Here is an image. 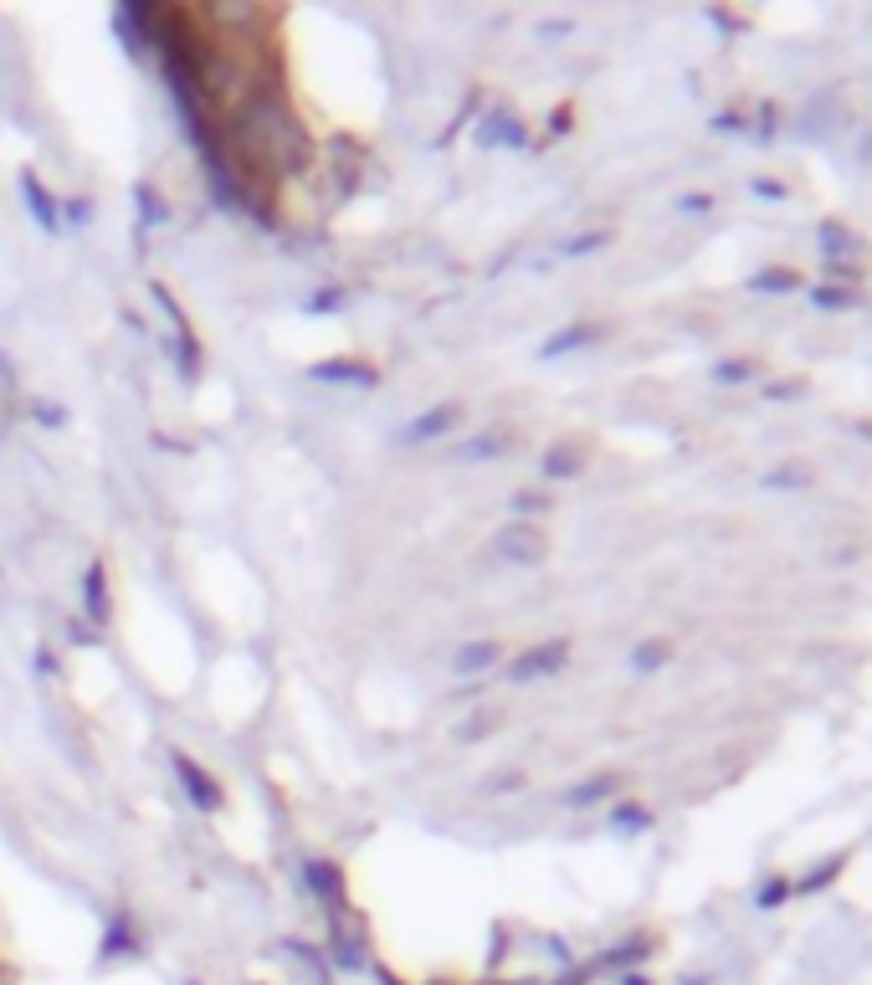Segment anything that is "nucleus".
<instances>
[{
	"mask_svg": "<svg viewBox=\"0 0 872 985\" xmlns=\"http://www.w3.org/2000/svg\"><path fill=\"white\" fill-rule=\"evenodd\" d=\"M564 657H570V642L529 647V652H524V657L514 662V668H508V678H514V683H529V678H539V672H560V668H564Z\"/></svg>",
	"mask_w": 872,
	"mask_h": 985,
	"instance_id": "nucleus-5",
	"label": "nucleus"
},
{
	"mask_svg": "<svg viewBox=\"0 0 872 985\" xmlns=\"http://www.w3.org/2000/svg\"><path fill=\"white\" fill-rule=\"evenodd\" d=\"M545 473H549V478H570V473H580V457H575V452H564V447H560V452H555V457L545 463Z\"/></svg>",
	"mask_w": 872,
	"mask_h": 985,
	"instance_id": "nucleus-18",
	"label": "nucleus"
},
{
	"mask_svg": "<svg viewBox=\"0 0 872 985\" xmlns=\"http://www.w3.org/2000/svg\"><path fill=\"white\" fill-rule=\"evenodd\" d=\"M626 985H642V981H626Z\"/></svg>",
	"mask_w": 872,
	"mask_h": 985,
	"instance_id": "nucleus-24",
	"label": "nucleus"
},
{
	"mask_svg": "<svg viewBox=\"0 0 872 985\" xmlns=\"http://www.w3.org/2000/svg\"><path fill=\"white\" fill-rule=\"evenodd\" d=\"M493 662H503V647L488 642V637H483V642H462L457 652H452V672H457V678H477V672H488Z\"/></svg>",
	"mask_w": 872,
	"mask_h": 985,
	"instance_id": "nucleus-6",
	"label": "nucleus"
},
{
	"mask_svg": "<svg viewBox=\"0 0 872 985\" xmlns=\"http://www.w3.org/2000/svg\"><path fill=\"white\" fill-rule=\"evenodd\" d=\"M611 786H616V780H585V786H580V791H570L564 795V801H570V807H591V801H601V795H611Z\"/></svg>",
	"mask_w": 872,
	"mask_h": 985,
	"instance_id": "nucleus-15",
	"label": "nucleus"
},
{
	"mask_svg": "<svg viewBox=\"0 0 872 985\" xmlns=\"http://www.w3.org/2000/svg\"><path fill=\"white\" fill-rule=\"evenodd\" d=\"M498 554L503 560H514V565H539V560H545V539H539L534 523H503Z\"/></svg>",
	"mask_w": 872,
	"mask_h": 985,
	"instance_id": "nucleus-2",
	"label": "nucleus"
},
{
	"mask_svg": "<svg viewBox=\"0 0 872 985\" xmlns=\"http://www.w3.org/2000/svg\"><path fill=\"white\" fill-rule=\"evenodd\" d=\"M133 206H139V221L144 226H164L170 221V206H164V195L149 185V180H133Z\"/></svg>",
	"mask_w": 872,
	"mask_h": 985,
	"instance_id": "nucleus-10",
	"label": "nucleus"
},
{
	"mask_svg": "<svg viewBox=\"0 0 872 985\" xmlns=\"http://www.w3.org/2000/svg\"><path fill=\"white\" fill-rule=\"evenodd\" d=\"M21 201L31 206V216H36L42 231H57V226H62V201H57V195H46V185H42L36 170H21Z\"/></svg>",
	"mask_w": 872,
	"mask_h": 985,
	"instance_id": "nucleus-4",
	"label": "nucleus"
},
{
	"mask_svg": "<svg viewBox=\"0 0 872 985\" xmlns=\"http://www.w3.org/2000/svg\"><path fill=\"white\" fill-rule=\"evenodd\" d=\"M616 826H622V832H642V826H647V811L622 807V811H616Z\"/></svg>",
	"mask_w": 872,
	"mask_h": 985,
	"instance_id": "nucleus-20",
	"label": "nucleus"
},
{
	"mask_svg": "<svg viewBox=\"0 0 872 985\" xmlns=\"http://www.w3.org/2000/svg\"><path fill=\"white\" fill-rule=\"evenodd\" d=\"M503 447H508L503 432H477L462 442V463H493V457H503Z\"/></svg>",
	"mask_w": 872,
	"mask_h": 985,
	"instance_id": "nucleus-11",
	"label": "nucleus"
},
{
	"mask_svg": "<svg viewBox=\"0 0 872 985\" xmlns=\"http://www.w3.org/2000/svg\"><path fill=\"white\" fill-rule=\"evenodd\" d=\"M36 411H42V416H36L42 426H62V405H36Z\"/></svg>",
	"mask_w": 872,
	"mask_h": 985,
	"instance_id": "nucleus-22",
	"label": "nucleus"
},
{
	"mask_svg": "<svg viewBox=\"0 0 872 985\" xmlns=\"http://www.w3.org/2000/svg\"><path fill=\"white\" fill-rule=\"evenodd\" d=\"M340 309H344L340 288H319V299H309V314H340Z\"/></svg>",
	"mask_w": 872,
	"mask_h": 985,
	"instance_id": "nucleus-17",
	"label": "nucleus"
},
{
	"mask_svg": "<svg viewBox=\"0 0 872 985\" xmlns=\"http://www.w3.org/2000/svg\"><path fill=\"white\" fill-rule=\"evenodd\" d=\"M663 657H667V642H642V647L632 652V662H636L642 672H652V668H663Z\"/></svg>",
	"mask_w": 872,
	"mask_h": 985,
	"instance_id": "nucleus-16",
	"label": "nucleus"
},
{
	"mask_svg": "<svg viewBox=\"0 0 872 985\" xmlns=\"http://www.w3.org/2000/svg\"><path fill=\"white\" fill-rule=\"evenodd\" d=\"M518 119L514 113H493L488 123H483V134H477V144H518Z\"/></svg>",
	"mask_w": 872,
	"mask_h": 985,
	"instance_id": "nucleus-12",
	"label": "nucleus"
},
{
	"mask_svg": "<svg viewBox=\"0 0 872 985\" xmlns=\"http://www.w3.org/2000/svg\"><path fill=\"white\" fill-rule=\"evenodd\" d=\"M170 765H175L180 786H185V795H191L195 807H201V811H222V780L211 776L206 765L191 760L185 749H175V755H170Z\"/></svg>",
	"mask_w": 872,
	"mask_h": 985,
	"instance_id": "nucleus-1",
	"label": "nucleus"
},
{
	"mask_svg": "<svg viewBox=\"0 0 872 985\" xmlns=\"http://www.w3.org/2000/svg\"><path fill=\"white\" fill-rule=\"evenodd\" d=\"M114 955H139V934H133L129 924H108V934H104V960H114Z\"/></svg>",
	"mask_w": 872,
	"mask_h": 985,
	"instance_id": "nucleus-13",
	"label": "nucleus"
},
{
	"mask_svg": "<svg viewBox=\"0 0 872 985\" xmlns=\"http://www.w3.org/2000/svg\"><path fill=\"white\" fill-rule=\"evenodd\" d=\"M303 883H309L313 898H324L329 913L344 909V878H340V867L329 863V857H303Z\"/></svg>",
	"mask_w": 872,
	"mask_h": 985,
	"instance_id": "nucleus-3",
	"label": "nucleus"
},
{
	"mask_svg": "<svg viewBox=\"0 0 872 985\" xmlns=\"http://www.w3.org/2000/svg\"><path fill=\"white\" fill-rule=\"evenodd\" d=\"M313 380H329V386H375V370L370 365H355V359H324L313 365Z\"/></svg>",
	"mask_w": 872,
	"mask_h": 985,
	"instance_id": "nucleus-8",
	"label": "nucleus"
},
{
	"mask_svg": "<svg viewBox=\"0 0 872 985\" xmlns=\"http://www.w3.org/2000/svg\"><path fill=\"white\" fill-rule=\"evenodd\" d=\"M88 216H93V210H88V201H73V206H67V221H77V226H83V221H88Z\"/></svg>",
	"mask_w": 872,
	"mask_h": 985,
	"instance_id": "nucleus-23",
	"label": "nucleus"
},
{
	"mask_svg": "<svg viewBox=\"0 0 872 985\" xmlns=\"http://www.w3.org/2000/svg\"><path fill=\"white\" fill-rule=\"evenodd\" d=\"M457 421H462V405H437V411H427L421 421L406 426V442H431V436H446Z\"/></svg>",
	"mask_w": 872,
	"mask_h": 985,
	"instance_id": "nucleus-7",
	"label": "nucleus"
},
{
	"mask_svg": "<svg viewBox=\"0 0 872 985\" xmlns=\"http://www.w3.org/2000/svg\"><path fill=\"white\" fill-rule=\"evenodd\" d=\"M83 596H88L93 627H108V616H114V596H108V575H104V565H93V570H88V581H83Z\"/></svg>",
	"mask_w": 872,
	"mask_h": 985,
	"instance_id": "nucleus-9",
	"label": "nucleus"
},
{
	"mask_svg": "<svg viewBox=\"0 0 872 985\" xmlns=\"http://www.w3.org/2000/svg\"><path fill=\"white\" fill-rule=\"evenodd\" d=\"M539 508H549V498H539V492H514V513H518V519H529V513H539Z\"/></svg>",
	"mask_w": 872,
	"mask_h": 985,
	"instance_id": "nucleus-19",
	"label": "nucleus"
},
{
	"mask_svg": "<svg viewBox=\"0 0 872 985\" xmlns=\"http://www.w3.org/2000/svg\"><path fill=\"white\" fill-rule=\"evenodd\" d=\"M591 339H595V328H564L560 339H549V344H545V359L570 355V349H580V344H591Z\"/></svg>",
	"mask_w": 872,
	"mask_h": 985,
	"instance_id": "nucleus-14",
	"label": "nucleus"
},
{
	"mask_svg": "<svg viewBox=\"0 0 872 985\" xmlns=\"http://www.w3.org/2000/svg\"><path fill=\"white\" fill-rule=\"evenodd\" d=\"M498 791H518V776H488V795Z\"/></svg>",
	"mask_w": 872,
	"mask_h": 985,
	"instance_id": "nucleus-21",
	"label": "nucleus"
}]
</instances>
